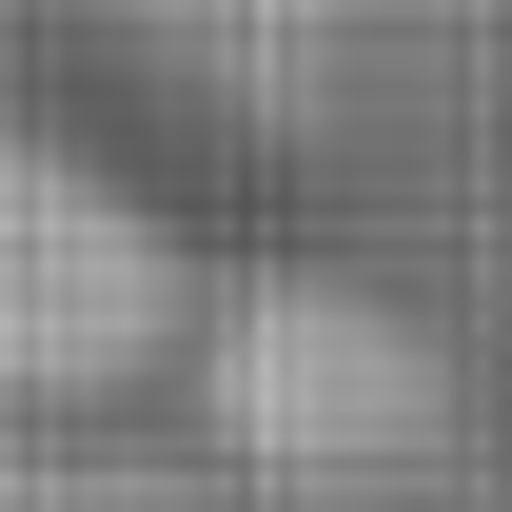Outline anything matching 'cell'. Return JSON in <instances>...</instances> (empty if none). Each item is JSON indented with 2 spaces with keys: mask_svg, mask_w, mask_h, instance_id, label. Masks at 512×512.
Masks as SVG:
<instances>
[{
  "mask_svg": "<svg viewBox=\"0 0 512 512\" xmlns=\"http://www.w3.org/2000/svg\"><path fill=\"white\" fill-rule=\"evenodd\" d=\"M197 335V276L178 237L138 217L99 158L0 119V394H119L138 355Z\"/></svg>",
  "mask_w": 512,
  "mask_h": 512,
  "instance_id": "1",
  "label": "cell"
},
{
  "mask_svg": "<svg viewBox=\"0 0 512 512\" xmlns=\"http://www.w3.org/2000/svg\"><path fill=\"white\" fill-rule=\"evenodd\" d=\"M197 394H217V434H237V453H296V473H335V453H394L414 414H434L414 335H394L375 296H335V276H256V296H217V355H197Z\"/></svg>",
  "mask_w": 512,
  "mask_h": 512,
  "instance_id": "2",
  "label": "cell"
}]
</instances>
